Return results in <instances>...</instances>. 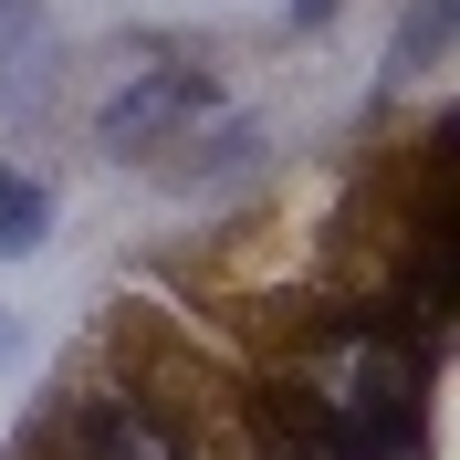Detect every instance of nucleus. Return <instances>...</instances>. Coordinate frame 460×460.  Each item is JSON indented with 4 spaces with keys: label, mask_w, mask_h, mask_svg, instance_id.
<instances>
[{
    "label": "nucleus",
    "mask_w": 460,
    "mask_h": 460,
    "mask_svg": "<svg viewBox=\"0 0 460 460\" xmlns=\"http://www.w3.org/2000/svg\"><path fill=\"white\" fill-rule=\"evenodd\" d=\"M450 22H460V0H408V31H398V74H429V63L450 53Z\"/></svg>",
    "instance_id": "5"
},
{
    "label": "nucleus",
    "mask_w": 460,
    "mask_h": 460,
    "mask_svg": "<svg viewBox=\"0 0 460 460\" xmlns=\"http://www.w3.org/2000/svg\"><path fill=\"white\" fill-rule=\"evenodd\" d=\"M209 115H220V74H209V63L146 53V63H126V84L94 105V146H105V157H157V146L199 137Z\"/></svg>",
    "instance_id": "2"
},
{
    "label": "nucleus",
    "mask_w": 460,
    "mask_h": 460,
    "mask_svg": "<svg viewBox=\"0 0 460 460\" xmlns=\"http://www.w3.org/2000/svg\"><path fill=\"white\" fill-rule=\"evenodd\" d=\"M42 63V0H0V84H22Z\"/></svg>",
    "instance_id": "6"
},
{
    "label": "nucleus",
    "mask_w": 460,
    "mask_h": 460,
    "mask_svg": "<svg viewBox=\"0 0 460 460\" xmlns=\"http://www.w3.org/2000/svg\"><path fill=\"white\" fill-rule=\"evenodd\" d=\"M283 408L314 419L345 460H419L429 450V356H419L398 324L335 314V324H314Z\"/></svg>",
    "instance_id": "1"
},
{
    "label": "nucleus",
    "mask_w": 460,
    "mask_h": 460,
    "mask_svg": "<svg viewBox=\"0 0 460 460\" xmlns=\"http://www.w3.org/2000/svg\"><path fill=\"white\" fill-rule=\"evenodd\" d=\"M11 356H22V314H0V367H11Z\"/></svg>",
    "instance_id": "7"
},
{
    "label": "nucleus",
    "mask_w": 460,
    "mask_h": 460,
    "mask_svg": "<svg viewBox=\"0 0 460 460\" xmlns=\"http://www.w3.org/2000/svg\"><path fill=\"white\" fill-rule=\"evenodd\" d=\"M42 241H53V189L31 168H0V261L42 252Z\"/></svg>",
    "instance_id": "4"
},
{
    "label": "nucleus",
    "mask_w": 460,
    "mask_h": 460,
    "mask_svg": "<svg viewBox=\"0 0 460 460\" xmlns=\"http://www.w3.org/2000/svg\"><path fill=\"white\" fill-rule=\"evenodd\" d=\"M283 11H293V22H324V11H335V0H283Z\"/></svg>",
    "instance_id": "8"
},
{
    "label": "nucleus",
    "mask_w": 460,
    "mask_h": 460,
    "mask_svg": "<svg viewBox=\"0 0 460 460\" xmlns=\"http://www.w3.org/2000/svg\"><path fill=\"white\" fill-rule=\"evenodd\" d=\"M209 146V157H168V189H220V178H252L261 168V126L241 115V126H220V137H189Z\"/></svg>",
    "instance_id": "3"
}]
</instances>
